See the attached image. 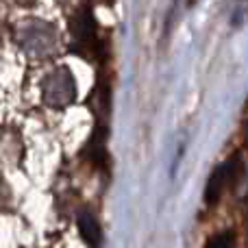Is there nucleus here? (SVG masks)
<instances>
[{"label": "nucleus", "mask_w": 248, "mask_h": 248, "mask_svg": "<svg viewBox=\"0 0 248 248\" xmlns=\"http://www.w3.org/2000/svg\"><path fill=\"white\" fill-rule=\"evenodd\" d=\"M242 176V159L240 157H231L227 163L218 166L214 170V174L209 176L205 185V202L207 205H216L220 201V196L224 194V189L231 183H235Z\"/></svg>", "instance_id": "obj_1"}, {"label": "nucleus", "mask_w": 248, "mask_h": 248, "mask_svg": "<svg viewBox=\"0 0 248 248\" xmlns=\"http://www.w3.org/2000/svg\"><path fill=\"white\" fill-rule=\"evenodd\" d=\"M205 248H235V237H233L231 231H222V233H216L207 240Z\"/></svg>", "instance_id": "obj_2"}, {"label": "nucleus", "mask_w": 248, "mask_h": 248, "mask_svg": "<svg viewBox=\"0 0 248 248\" xmlns=\"http://www.w3.org/2000/svg\"><path fill=\"white\" fill-rule=\"evenodd\" d=\"M81 231H83V235L87 237V242H98L100 231H98V224H96V220L92 218V216H83L81 218Z\"/></svg>", "instance_id": "obj_3"}, {"label": "nucleus", "mask_w": 248, "mask_h": 248, "mask_svg": "<svg viewBox=\"0 0 248 248\" xmlns=\"http://www.w3.org/2000/svg\"><path fill=\"white\" fill-rule=\"evenodd\" d=\"M246 144H248V124H246Z\"/></svg>", "instance_id": "obj_4"}]
</instances>
